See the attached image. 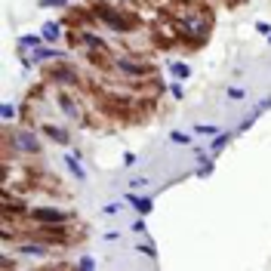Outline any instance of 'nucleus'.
<instances>
[{"label":"nucleus","instance_id":"1","mask_svg":"<svg viewBox=\"0 0 271 271\" xmlns=\"http://www.w3.org/2000/svg\"><path fill=\"white\" fill-rule=\"evenodd\" d=\"M90 13H92V19L108 25L114 34H130L136 28L133 13H123V10H117V6H108V3H102V0H96V3L90 6Z\"/></svg>","mask_w":271,"mask_h":271},{"label":"nucleus","instance_id":"2","mask_svg":"<svg viewBox=\"0 0 271 271\" xmlns=\"http://www.w3.org/2000/svg\"><path fill=\"white\" fill-rule=\"evenodd\" d=\"M111 65H114V71L120 74V77H126V80H151L157 74L148 62H139V59H130V56H114Z\"/></svg>","mask_w":271,"mask_h":271},{"label":"nucleus","instance_id":"3","mask_svg":"<svg viewBox=\"0 0 271 271\" xmlns=\"http://www.w3.org/2000/svg\"><path fill=\"white\" fill-rule=\"evenodd\" d=\"M28 222H37V225H56V222H74V210H62V207H49V203H44V207H31L28 210Z\"/></svg>","mask_w":271,"mask_h":271},{"label":"nucleus","instance_id":"4","mask_svg":"<svg viewBox=\"0 0 271 271\" xmlns=\"http://www.w3.org/2000/svg\"><path fill=\"white\" fill-rule=\"evenodd\" d=\"M62 59H68L65 49H56L53 44H40L37 49H31V53L22 56V68L25 71H31V68L44 65V62H62Z\"/></svg>","mask_w":271,"mask_h":271},{"label":"nucleus","instance_id":"5","mask_svg":"<svg viewBox=\"0 0 271 271\" xmlns=\"http://www.w3.org/2000/svg\"><path fill=\"white\" fill-rule=\"evenodd\" d=\"M65 62V59H62ZM49 65L44 71V83H53V87H80V74L74 65Z\"/></svg>","mask_w":271,"mask_h":271},{"label":"nucleus","instance_id":"6","mask_svg":"<svg viewBox=\"0 0 271 271\" xmlns=\"http://www.w3.org/2000/svg\"><path fill=\"white\" fill-rule=\"evenodd\" d=\"M10 145H15V151H19L22 157H37L40 151H44V142L37 139V133L31 130V126H22L19 133L13 136V139H6Z\"/></svg>","mask_w":271,"mask_h":271},{"label":"nucleus","instance_id":"7","mask_svg":"<svg viewBox=\"0 0 271 271\" xmlns=\"http://www.w3.org/2000/svg\"><path fill=\"white\" fill-rule=\"evenodd\" d=\"M15 253H19V256H31V259H46V256H53V243L37 241V237H28V241H19Z\"/></svg>","mask_w":271,"mask_h":271},{"label":"nucleus","instance_id":"8","mask_svg":"<svg viewBox=\"0 0 271 271\" xmlns=\"http://www.w3.org/2000/svg\"><path fill=\"white\" fill-rule=\"evenodd\" d=\"M56 105L62 108V114L68 117V120H74V123H83V111H80V105L71 99V92H68V87L65 90H56Z\"/></svg>","mask_w":271,"mask_h":271},{"label":"nucleus","instance_id":"9","mask_svg":"<svg viewBox=\"0 0 271 271\" xmlns=\"http://www.w3.org/2000/svg\"><path fill=\"white\" fill-rule=\"evenodd\" d=\"M40 136H46V139L56 142V145H71V133H68L65 126H59V123H49V120L40 123Z\"/></svg>","mask_w":271,"mask_h":271},{"label":"nucleus","instance_id":"10","mask_svg":"<svg viewBox=\"0 0 271 271\" xmlns=\"http://www.w3.org/2000/svg\"><path fill=\"white\" fill-rule=\"evenodd\" d=\"M123 200L130 203V207H133L139 216H148V213H154V200H151V197H142L139 191H126V194H123Z\"/></svg>","mask_w":271,"mask_h":271},{"label":"nucleus","instance_id":"11","mask_svg":"<svg viewBox=\"0 0 271 271\" xmlns=\"http://www.w3.org/2000/svg\"><path fill=\"white\" fill-rule=\"evenodd\" d=\"M40 34H44L46 44H59V40H65V25L62 22H44L40 25Z\"/></svg>","mask_w":271,"mask_h":271},{"label":"nucleus","instance_id":"12","mask_svg":"<svg viewBox=\"0 0 271 271\" xmlns=\"http://www.w3.org/2000/svg\"><path fill=\"white\" fill-rule=\"evenodd\" d=\"M65 166H68V173H71L77 182H87V169L80 166V157H77V154H71V151H68V154H65Z\"/></svg>","mask_w":271,"mask_h":271},{"label":"nucleus","instance_id":"13","mask_svg":"<svg viewBox=\"0 0 271 271\" xmlns=\"http://www.w3.org/2000/svg\"><path fill=\"white\" fill-rule=\"evenodd\" d=\"M40 44H46L44 34H22V37H19V56L31 53V49H37Z\"/></svg>","mask_w":271,"mask_h":271},{"label":"nucleus","instance_id":"14","mask_svg":"<svg viewBox=\"0 0 271 271\" xmlns=\"http://www.w3.org/2000/svg\"><path fill=\"white\" fill-rule=\"evenodd\" d=\"M166 71L173 74L176 80H188L191 74H194V71H191V65H188V62H182V59H173V62L166 65Z\"/></svg>","mask_w":271,"mask_h":271},{"label":"nucleus","instance_id":"15","mask_svg":"<svg viewBox=\"0 0 271 271\" xmlns=\"http://www.w3.org/2000/svg\"><path fill=\"white\" fill-rule=\"evenodd\" d=\"M228 142H231V133H219L216 139L210 142V154H213V157H219V154L225 151V145H228Z\"/></svg>","mask_w":271,"mask_h":271},{"label":"nucleus","instance_id":"16","mask_svg":"<svg viewBox=\"0 0 271 271\" xmlns=\"http://www.w3.org/2000/svg\"><path fill=\"white\" fill-rule=\"evenodd\" d=\"M213 169H216V157H207V160H200V166L194 169V176H197V179H207V176H213Z\"/></svg>","mask_w":271,"mask_h":271},{"label":"nucleus","instance_id":"17","mask_svg":"<svg viewBox=\"0 0 271 271\" xmlns=\"http://www.w3.org/2000/svg\"><path fill=\"white\" fill-rule=\"evenodd\" d=\"M19 111H22V108H15L13 102H3V105H0V117H3V123H13L15 117H19Z\"/></svg>","mask_w":271,"mask_h":271},{"label":"nucleus","instance_id":"18","mask_svg":"<svg viewBox=\"0 0 271 271\" xmlns=\"http://www.w3.org/2000/svg\"><path fill=\"white\" fill-rule=\"evenodd\" d=\"M169 142H173V145H194V136L182 133V130H173L169 133Z\"/></svg>","mask_w":271,"mask_h":271},{"label":"nucleus","instance_id":"19","mask_svg":"<svg viewBox=\"0 0 271 271\" xmlns=\"http://www.w3.org/2000/svg\"><path fill=\"white\" fill-rule=\"evenodd\" d=\"M259 117H262V108H256V111H253L250 117H243V120H241V126H237V133H247L250 126L256 123V120H259Z\"/></svg>","mask_w":271,"mask_h":271},{"label":"nucleus","instance_id":"20","mask_svg":"<svg viewBox=\"0 0 271 271\" xmlns=\"http://www.w3.org/2000/svg\"><path fill=\"white\" fill-rule=\"evenodd\" d=\"M194 136H219V126H213V123H194Z\"/></svg>","mask_w":271,"mask_h":271},{"label":"nucleus","instance_id":"21","mask_svg":"<svg viewBox=\"0 0 271 271\" xmlns=\"http://www.w3.org/2000/svg\"><path fill=\"white\" fill-rule=\"evenodd\" d=\"M123 203H126V200H123ZM123 203H120V200L105 203V207H102V216H120V213H123Z\"/></svg>","mask_w":271,"mask_h":271},{"label":"nucleus","instance_id":"22","mask_svg":"<svg viewBox=\"0 0 271 271\" xmlns=\"http://www.w3.org/2000/svg\"><path fill=\"white\" fill-rule=\"evenodd\" d=\"M37 6H44V10H68V0H37Z\"/></svg>","mask_w":271,"mask_h":271},{"label":"nucleus","instance_id":"23","mask_svg":"<svg viewBox=\"0 0 271 271\" xmlns=\"http://www.w3.org/2000/svg\"><path fill=\"white\" fill-rule=\"evenodd\" d=\"M166 90H169V96H173V99H185V87H182V80H176V77H173V83H169Z\"/></svg>","mask_w":271,"mask_h":271},{"label":"nucleus","instance_id":"24","mask_svg":"<svg viewBox=\"0 0 271 271\" xmlns=\"http://www.w3.org/2000/svg\"><path fill=\"white\" fill-rule=\"evenodd\" d=\"M225 96H228V99H234V102H241V99H247V90H243V87H228V90H225Z\"/></svg>","mask_w":271,"mask_h":271},{"label":"nucleus","instance_id":"25","mask_svg":"<svg viewBox=\"0 0 271 271\" xmlns=\"http://www.w3.org/2000/svg\"><path fill=\"white\" fill-rule=\"evenodd\" d=\"M136 250H139V253H145V256H148L151 262H157V250L151 247V243H136Z\"/></svg>","mask_w":271,"mask_h":271},{"label":"nucleus","instance_id":"26","mask_svg":"<svg viewBox=\"0 0 271 271\" xmlns=\"http://www.w3.org/2000/svg\"><path fill=\"white\" fill-rule=\"evenodd\" d=\"M142 188H148V176H136L130 182V191H142Z\"/></svg>","mask_w":271,"mask_h":271},{"label":"nucleus","instance_id":"27","mask_svg":"<svg viewBox=\"0 0 271 271\" xmlns=\"http://www.w3.org/2000/svg\"><path fill=\"white\" fill-rule=\"evenodd\" d=\"M77 268H80V271H92V268H96V259H92V256H83V259L77 262Z\"/></svg>","mask_w":271,"mask_h":271},{"label":"nucleus","instance_id":"28","mask_svg":"<svg viewBox=\"0 0 271 271\" xmlns=\"http://www.w3.org/2000/svg\"><path fill=\"white\" fill-rule=\"evenodd\" d=\"M256 31L262 34V37H268V34H271V22H265V19H259V22H256Z\"/></svg>","mask_w":271,"mask_h":271},{"label":"nucleus","instance_id":"29","mask_svg":"<svg viewBox=\"0 0 271 271\" xmlns=\"http://www.w3.org/2000/svg\"><path fill=\"white\" fill-rule=\"evenodd\" d=\"M133 231H136V234H142V231H148V228H145V219H136V222H133Z\"/></svg>","mask_w":271,"mask_h":271},{"label":"nucleus","instance_id":"30","mask_svg":"<svg viewBox=\"0 0 271 271\" xmlns=\"http://www.w3.org/2000/svg\"><path fill=\"white\" fill-rule=\"evenodd\" d=\"M120 166H136V154H133V151H126V154H123V164Z\"/></svg>","mask_w":271,"mask_h":271},{"label":"nucleus","instance_id":"31","mask_svg":"<svg viewBox=\"0 0 271 271\" xmlns=\"http://www.w3.org/2000/svg\"><path fill=\"white\" fill-rule=\"evenodd\" d=\"M102 241H120V231H108L105 237H102Z\"/></svg>","mask_w":271,"mask_h":271},{"label":"nucleus","instance_id":"32","mask_svg":"<svg viewBox=\"0 0 271 271\" xmlns=\"http://www.w3.org/2000/svg\"><path fill=\"white\" fill-rule=\"evenodd\" d=\"M120 3H130V0H120Z\"/></svg>","mask_w":271,"mask_h":271},{"label":"nucleus","instance_id":"33","mask_svg":"<svg viewBox=\"0 0 271 271\" xmlns=\"http://www.w3.org/2000/svg\"><path fill=\"white\" fill-rule=\"evenodd\" d=\"M268 44H271V34H268Z\"/></svg>","mask_w":271,"mask_h":271}]
</instances>
